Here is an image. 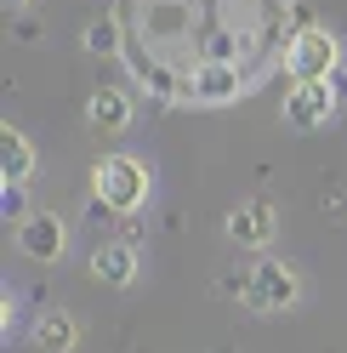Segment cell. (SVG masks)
I'll return each instance as SVG.
<instances>
[{"mask_svg": "<svg viewBox=\"0 0 347 353\" xmlns=\"http://www.w3.org/2000/svg\"><path fill=\"white\" fill-rule=\"evenodd\" d=\"M92 188H97L103 211L132 216V211L148 205V194H154V176H148V165L137 160V154H103L97 171H92Z\"/></svg>", "mask_w": 347, "mask_h": 353, "instance_id": "cell-1", "label": "cell"}, {"mask_svg": "<svg viewBox=\"0 0 347 353\" xmlns=\"http://www.w3.org/2000/svg\"><path fill=\"white\" fill-rule=\"evenodd\" d=\"M341 69V40L319 23H302L285 46V74L291 80H330Z\"/></svg>", "mask_w": 347, "mask_h": 353, "instance_id": "cell-2", "label": "cell"}, {"mask_svg": "<svg viewBox=\"0 0 347 353\" xmlns=\"http://www.w3.org/2000/svg\"><path fill=\"white\" fill-rule=\"evenodd\" d=\"M296 296H302V279H296V268H285V262H256V268L245 274V307H256V314L296 307Z\"/></svg>", "mask_w": 347, "mask_h": 353, "instance_id": "cell-3", "label": "cell"}, {"mask_svg": "<svg viewBox=\"0 0 347 353\" xmlns=\"http://www.w3.org/2000/svg\"><path fill=\"white\" fill-rule=\"evenodd\" d=\"M228 239L240 251H268L273 239H279V205L273 200H245V205H233L228 211Z\"/></svg>", "mask_w": 347, "mask_h": 353, "instance_id": "cell-4", "label": "cell"}, {"mask_svg": "<svg viewBox=\"0 0 347 353\" xmlns=\"http://www.w3.org/2000/svg\"><path fill=\"white\" fill-rule=\"evenodd\" d=\"M336 85L330 80H296L291 85V97H285V125L291 131H319L324 120L336 114Z\"/></svg>", "mask_w": 347, "mask_h": 353, "instance_id": "cell-5", "label": "cell"}, {"mask_svg": "<svg viewBox=\"0 0 347 353\" xmlns=\"http://www.w3.org/2000/svg\"><path fill=\"white\" fill-rule=\"evenodd\" d=\"M245 92V74L233 69L228 57H205L200 69L188 74V103H200V108H216V103H233Z\"/></svg>", "mask_w": 347, "mask_h": 353, "instance_id": "cell-6", "label": "cell"}, {"mask_svg": "<svg viewBox=\"0 0 347 353\" xmlns=\"http://www.w3.org/2000/svg\"><path fill=\"white\" fill-rule=\"evenodd\" d=\"M17 251L34 256V262H57L69 251V228H63V216L52 211H29L23 223H17Z\"/></svg>", "mask_w": 347, "mask_h": 353, "instance_id": "cell-7", "label": "cell"}, {"mask_svg": "<svg viewBox=\"0 0 347 353\" xmlns=\"http://www.w3.org/2000/svg\"><path fill=\"white\" fill-rule=\"evenodd\" d=\"M132 114H137V103H132V92H125V85H97L92 103H85L92 131H125V125H132Z\"/></svg>", "mask_w": 347, "mask_h": 353, "instance_id": "cell-8", "label": "cell"}, {"mask_svg": "<svg viewBox=\"0 0 347 353\" xmlns=\"http://www.w3.org/2000/svg\"><path fill=\"white\" fill-rule=\"evenodd\" d=\"M85 268H92L97 285H132L137 279V245H132V239H108V245L92 251Z\"/></svg>", "mask_w": 347, "mask_h": 353, "instance_id": "cell-9", "label": "cell"}, {"mask_svg": "<svg viewBox=\"0 0 347 353\" xmlns=\"http://www.w3.org/2000/svg\"><path fill=\"white\" fill-rule=\"evenodd\" d=\"M125 63H132V74L143 80V92L154 103H188V74H171L160 57H132V52H125Z\"/></svg>", "mask_w": 347, "mask_h": 353, "instance_id": "cell-10", "label": "cell"}, {"mask_svg": "<svg viewBox=\"0 0 347 353\" xmlns=\"http://www.w3.org/2000/svg\"><path fill=\"white\" fill-rule=\"evenodd\" d=\"M34 171V148L17 125H0V183H29Z\"/></svg>", "mask_w": 347, "mask_h": 353, "instance_id": "cell-11", "label": "cell"}, {"mask_svg": "<svg viewBox=\"0 0 347 353\" xmlns=\"http://www.w3.org/2000/svg\"><path fill=\"white\" fill-rule=\"evenodd\" d=\"M34 342L46 347V353H69L80 342V319L69 314V307H46V314L34 319Z\"/></svg>", "mask_w": 347, "mask_h": 353, "instance_id": "cell-12", "label": "cell"}, {"mask_svg": "<svg viewBox=\"0 0 347 353\" xmlns=\"http://www.w3.org/2000/svg\"><path fill=\"white\" fill-rule=\"evenodd\" d=\"M80 46L92 52V57H125V29H120V17H108V12H97L92 23L80 29Z\"/></svg>", "mask_w": 347, "mask_h": 353, "instance_id": "cell-13", "label": "cell"}, {"mask_svg": "<svg viewBox=\"0 0 347 353\" xmlns=\"http://www.w3.org/2000/svg\"><path fill=\"white\" fill-rule=\"evenodd\" d=\"M0 216H6V223H23V216H29V194H23V183H0Z\"/></svg>", "mask_w": 347, "mask_h": 353, "instance_id": "cell-14", "label": "cell"}, {"mask_svg": "<svg viewBox=\"0 0 347 353\" xmlns=\"http://www.w3.org/2000/svg\"><path fill=\"white\" fill-rule=\"evenodd\" d=\"M17 40H40V23H34V17H17Z\"/></svg>", "mask_w": 347, "mask_h": 353, "instance_id": "cell-15", "label": "cell"}, {"mask_svg": "<svg viewBox=\"0 0 347 353\" xmlns=\"http://www.w3.org/2000/svg\"><path fill=\"white\" fill-rule=\"evenodd\" d=\"M330 85H336V97L347 103V69H336V74H330Z\"/></svg>", "mask_w": 347, "mask_h": 353, "instance_id": "cell-16", "label": "cell"}, {"mask_svg": "<svg viewBox=\"0 0 347 353\" xmlns=\"http://www.w3.org/2000/svg\"><path fill=\"white\" fill-rule=\"evenodd\" d=\"M34 6V0H6V12H29Z\"/></svg>", "mask_w": 347, "mask_h": 353, "instance_id": "cell-17", "label": "cell"}]
</instances>
